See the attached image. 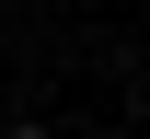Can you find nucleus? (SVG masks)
<instances>
[{
    "mask_svg": "<svg viewBox=\"0 0 150 139\" xmlns=\"http://www.w3.org/2000/svg\"><path fill=\"white\" fill-rule=\"evenodd\" d=\"M12 139H46V128H12Z\"/></svg>",
    "mask_w": 150,
    "mask_h": 139,
    "instance_id": "obj_1",
    "label": "nucleus"
}]
</instances>
